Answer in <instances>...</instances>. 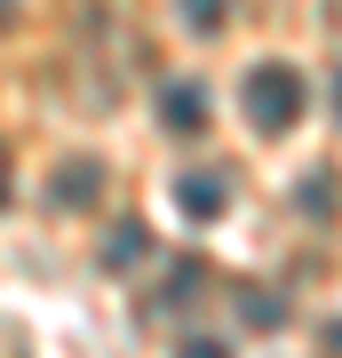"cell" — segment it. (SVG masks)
I'll return each instance as SVG.
<instances>
[{
    "label": "cell",
    "mask_w": 342,
    "mask_h": 358,
    "mask_svg": "<svg viewBox=\"0 0 342 358\" xmlns=\"http://www.w3.org/2000/svg\"><path fill=\"white\" fill-rule=\"evenodd\" d=\"M303 103H311V88H303L294 64H255L247 72V120L263 136H287L294 120H303Z\"/></svg>",
    "instance_id": "cell-1"
},
{
    "label": "cell",
    "mask_w": 342,
    "mask_h": 358,
    "mask_svg": "<svg viewBox=\"0 0 342 358\" xmlns=\"http://www.w3.org/2000/svg\"><path fill=\"white\" fill-rule=\"evenodd\" d=\"M159 128L167 136H207V88L199 80H167L159 88Z\"/></svg>",
    "instance_id": "cell-2"
},
{
    "label": "cell",
    "mask_w": 342,
    "mask_h": 358,
    "mask_svg": "<svg viewBox=\"0 0 342 358\" xmlns=\"http://www.w3.org/2000/svg\"><path fill=\"white\" fill-rule=\"evenodd\" d=\"M176 207L191 223H215L231 207V176H215V167H191V176H176Z\"/></svg>",
    "instance_id": "cell-3"
},
{
    "label": "cell",
    "mask_w": 342,
    "mask_h": 358,
    "mask_svg": "<svg viewBox=\"0 0 342 358\" xmlns=\"http://www.w3.org/2000/svg\"><path fill=\"white\" fill-rule=\"evenodd\" d=\"M48 199H56V207H96V199H104V167H96V159H64L56 183H48Z\"/></svg>",
    "instance_id": "cell-4"
},
{
    "label": "cell",
    "mask_w": 342,
    "mask_h": 358,
    "mask_svg": "<svg viewBox=\"0 0 342 358\" xmlns=\"http://www.w3.org/2000/svg\"><path fill=\"white\" fill-rule=\"evenodd\" d=\"M143 255H152V231H143L136 215H127V223H112V239H104V271H136Z\"/></svg>",
    "instance_id": "cell-5"
},
{
    "label": "cell",
    "mask_w": 342,
    "mask_h": 358,
    "mask_svg": "<svg viewBox=\"0 0 342 358\" xmlns=\"http://www.w3.org/2000/svg\"><path fill=\"white\" fill-rule=\"evenodd\" d=\"M176 8H183L191 32H223V24H231V0H176Z\"/></svg>",
    "instance_id": "cell-6"
},
{
    "label": "cell",
    "mask_w": 342,
    "mask_h": 358,
    "mask_svg": "<svg viewBox=\"0 0 342 358\" xmlns=\"http://www.w3.org/2000/svg\"><path fill=\"white\" fill-rule=\"evenodd\" d=\"M239 303H247V327H279V303H271V294H263V287H247V294H239Z\"/></svg>",
    "instance_id": "cell-7"
},
{
    "label": "cell",
    "mask_w": 342,
    "mask_h": 358,
    "mask_svg": "<svg viewBox=\"0 0 342 358\" xmlns=\"http://www.w3.org/2000/svg\"><path fill=\"white\" fill-rule=\"evenodd\" d=\"M303 207H311V215H334V176H311L303 183Z\"/></svg>",
    "instance_id": "cell-8"
},
{
    "label": "cell",
    "mask_w": 342,
    "mask_h": 358,
    "mask_svg": "<svg viewBox=\"0 0 342 358\" xmlns=\"http://www.w3.org/2000/svg\"><path fill=\"white\" fill-rule=\"evenodd\" d=\"M176 358H231V343H215V334H191V343H183Z\"/></svg>",
    "instance_id": "cell-9"
},
{
    "label": "cell",
    "mask_w": 342,
    "mask_h": 358,
    "mask_svg": "<svg viewBox=\"0 0 342 358\" xmlns=\"http://www.w3.org/2000/svg\"><path fill=\"white\" fill-rule=\"evenodd\" d=\"M16 8H24V0H0V32H8V24H16Z\"/></svg>",
    "instance_id": "cell-10"
},
{
    "label": "cell",
    "mask_w": 342,
    "mask_h": 358,
    "mask_svg": "<svg viewBox=\"0 0 342 358\" xmlns=\"http://www.w3.org/2000/svg\"><path fill=\"white\" fill-rule=\"evenodd\" d=\"M0 207H8V152H0Z\"/></svg>",
    "instance_id": "cell-11"
},
{
    "label": "cell",
    "mask_w": 342,
    "mask_h": 358,
    "mask_svg": "<svg viewBox=\"0 0 342 358\" xmlns=\"http://www.w3.org/2000/svg\"><path fill=\"white\" fill-rule=\"evenodd\" d=\"M334 112H342V72H334Z\"/></svg>",
    "instance_id": "cell-12"
}]
</instances>
